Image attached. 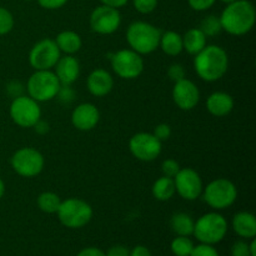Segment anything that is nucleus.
<instances>
[{
	"label": "nucleus",
	"mask_w": 256,
	"mask_h": 256,
	"mask_svg": "<svg viewBox=\"0 0 256 256\" xmlns=\"http://www.w3.org/2000/svg\"><path fill=\"white\" fill-rule=\"evenodd\" d=\"M228 68V52L219 45H206L194 58L195 72L204 82H218L226 74Z\"/></svg>",
	"instance_id": "obj_1"
},
{
	"label": "nucleus",
	"mask_w": 256,
	"mask_h": 256,
	"mask_svg": "<svg viewBox=\"0 0 256 256\" xmlns=\"http://www.w3.org/2000/svg\"><path fill=\"white\" fill-rule=\"evenodd\" d=\"M219 18L222 30L230 35L242 36L254 28L256 12L249 0H236L228 4Z\"/></svg>",
	"instance_id": "obj_2"
},
{
	"label": "nucleus",
	"mask_w": 256,
	"mask_h": 256,
	"mask_svg": "<svg viewBox=\"0 0 256 256\" xmlns=\"http://www.w3.org/2000/svg\"><path fill=\"white\" fill-rule=\"evenodd\" d=\"M162 32L146 22H134L126 30V42L130 49L138 54L145 55L159 48Z\"/></svg>",
	"instance_id": "obj_3"
},
{
	"label": "nucleus",
	"mask_w": 256,
	"mask_h": 256,
	"mask_svg": "<svg viewBox=\"0 0 256 256\" xmlns=\"http://www.w3.org/2000/svg\"><path fill=\"white\" fill-rule=\"evenodd\" d=\"M226 219L219 212H208L195 222L192 235L202 244L215 245L226 236Z\"/></svg>",
	"instance_id": "obj_4"
},
{
	"label": "nucleus",
	"mask_w": 256,
	"mask_h": 256,
	"mask_svg": "<svg viewBox=\"0 0 256 256\" xmlns=\"http://www.w3.org/2000/svg\"><path fill=\"white\" fill-rule=\"evenodd\" d=\"M60 84L54 72L52 70H35L34 74L30 75L26 84V92L32 99L38 102H50L56 98Z\"/></svg>",
	"instance_id": "obj_5"
},
{
	"label": "nucleus",
	"mask_w": 256,
	"mask_h": 256,
	"mask_svg": "<svg viewBox=\"0 0 256 256\" xmlns=\"http://www.w3.org/2000/svg\"><path fill=\"white\" fill-rule=\"evenodd\" d=\"M59 222L69 229H80L90 222L92 218V208L85 200L70 198L60 204L56 212Z\"/></svg>",
	"instance_id": "obj_6"
},
{
	"label": "nucleus",
	"mask_w": 256,
	"mask_h": 256,
	"mask_svg": "<svg viewBox=\"0 0 256 256\" xmlns=\"http://www.w3.org/2000/svg\"><path fill=\"white\" fill-rule=\"evenodd\" d=\"M204 202L214 210H225L232 206L238 198V189L230 180L219 178L202 189Z\"/></svg>",
	"instance_id": "obj_7"
},
{
	"label": "nucleus",
	"mask_w": 256,
	"mask_h": 256,
	"mask_svg": "<svg viewBox=\"0 0 256 256\" xmlns=\"http://www.w3.org/2000/svg\"><path fill=\"white\" fill-rule=\"evenodd\" d=\"M12 168L18 175L22 178L38 176L45 165L44 156L34 148H22L12 156Z\"/></svg>",
	"instance_id": "obj_8"
},
{
	"label": "nucleus",
	"mask_w": 256,
	"mask_h": 256,
	"mask_svg": "<svg viewBox=\"0 0 256 256\" xmlns=\"http://www.w3.org/2000/svg\"><path fill=\"white\" fill-rule=\"evenodd\" d=\"M112 68L115 74L125 80L139 78L144 72L142 55L132 49H122L112 55Z\"/></svg>",
	"instance_id": "obj_9"
},
{
	"label": "nucleus",
	"mask_w": 256,
	"mask_h": 256,
	"mask_svg": "<svg viewBox=\"0 0 256 256\" xmlns=\"http://www.w3.org/2000/svg\"><path fill=\"white\" fill-rule=\"evenodd\" d=\"M10 118L20 128H32L38 120L42 119V109L39 102L29 95L14 98L10 105Z\"/></svg>",
	"instance_id": "obj_10"
},
{
	"label": "nucleus",
	"mask_w": 256,
	"mask_h": 256,
	"mask_svg": "<svg viewBox=\"0 0 256 256\" xmlns=\"http://www.w3.org/2000/svg\"><path fill=\"white\" fill-rule=\"evenodd\" d=\"M62 56L56 42L52 39H42L32 48L29 62L34 70H52Z\"/></svg>",
	"instance_id": "obj_11"
},
{
	"label": "nucleus",
	"mask_w": 256,
	"mask_h": 256,
	"mask_svg": "<svg viewBox=\"0 0 256 256\" xmlns=\"http://www.w3.org/2000/svg\"><path fill=\"white\" fill-rule=\"evenodd\" d=\"M129 149L132 156L140 162H152L162 154V142L150 132H138L129 140Z\"/></svg>",
	"instance_id": "obj_12"
},
{
	"label": "nucleus",
	"mask_w": 256,
	"mask_h": 256,
	"mask_svg": "<svg viewBox=\"0 0 256 256\" xmlns=\"http://www.w3.org/2000/svg\"><path fill=\"white\" fill-rule=\"evenodd\" d=\"M175 192L180 195L184 200L194 202L199 199L202 194V180L199 172L192 168H184L180 169L179 172L174 178Z\"/></svg>",
	"instance_id": "obj_13"
},
{
	"label": "nucleus",
	"mask_w": 256,
	"mask_h": 256,
	"mask_svg": "<svg viewBox=\"0 0 256 256\" xmlns=\"http://www.w3.org/2000/svg\"><path fill=\"white\" fill-rule=\"evenodd\" d=\"M122 24V15L115 8L100 5L90 15V28L100 35H110L116 32Z\"/></svg>",
	"instance_id": "obj_14"
},
{
	"label": "nucleus",
	"mask_w": 256,
	"mask_h": 256,
	"mask_svg": "<svg viewBox=\"0 0 256 256\" xmlns=\"http://www.w3.org/2000/svg\"><path fill=\"white\" fill-rule=\"evenodd\" d=\"M172 96L175 105L179 109L185 110V112H189V110L196 108V105L200 102L199 88L196 86L195 82L186 79V78L180 80V82H174Z\"/></svg>",
	"instance_id": "obj_15"
},
{
	"label": "nucleus",
	"mask_w": 256,
	"mask_h": 256,
	"mask_svg": "<svg viewBox=\"0 0 256 256\" xmlns=\"http://www.w3.org/2000/svg\"><path fill=\"white\" fill-rule=\"evenodd\" d=\"M100 112L92 102L79 104L72 112V124L80 132H89L98 125Z\"/></svg>",
	"instance_id": "obj_16"
},
{
	"label": "nucleus",
	"mask_w": 256,
	"mask_h": 256,
	"mask_svg": "<svg viewBox=\"0 0 256 256\" xmlns=\"http://www.w3.org/2000/svg\"><path fill=\"white\" fill-rule=\"evenodd\" d=\"M55 75L62 85H72L80 75V62L74 55L60 56L54 66Z\"/></svg>",
	"instance_id": "obj_17"
},
{
	"label": "nucleus",
	"mask_w": 256,
	"mask_h": 256,
	"mask_svg": "<svg viewBox=\"0 0 256 256\" xmlns=\"http://www.w3.org/2000/svg\"><path fill=\"white\" fill-rule=\"evenodd\" d=\"M86 88L90 94L96 98L105 96L114 88V79L105 69H95L86 79Z\"/></svg>",
	"instance_id": "obj_18"
},
{
	"label": "nucleus",
	"mask_w": 256,
	"mask_h": 256,
	"mask_svg": "<svg viewBox=\"0 0 256 256\" xmlns=\"http://www.w3.org/2000/svg\"><path fill=\"white\" fill-rule=\"evenodd\" d=\"M206 109L216 118L226 116L234 109V99L225 92H215L208 96Z\"/></svg>",
	"instance_id": "obj_19"
},
{
	"label": "nucleus",
	"mask_w": 256,
	"mask_h": 256,
	"mask_svg": "<svg viewBox=\"0 0 256 256\" xmlns=\"http://www.w3.org/2000/svg\"><path fill=\"white\" fill-rule=\"evenodd\" d=\"M232 229L244 239L256 236V218L249 212H239L232 218Z\"/></svg>",
	"instance_id": "obj_20"
},
{
	"label": "nucleus",
	"mask_w": 256,
	"mask_h": 256,
	"mask_svg": "<svg viewBox=\"0 0 256 256\" xmlns=\"http://www.w3.org/2000/svg\"><path fill=\"white\" fill-rule=\"evenodd\" d=\"M206 39L208 38L199 28H192L182 35V49L195 56L206 46Z\"/></svg>",
	"instance_id": "obj_21"
},
{
	"label": "nucleus",
	"mask_w": 256,
	"mask_h": 256,
	"mask_svg": "<svg viewBox=\"0 0 256 256\" xmlns=\"http://www.w3.org/2000/svg\"><path fill=\"white\" fill-rule=\"evenodd\" d=\"M55 42H56L60 52H64L65 55H74L75 52L82 49V45L80 35L72 30H64V32H59Z\"/></svg>",
	"instance_id": "obj_22"
},
{
	"label": "nucleus",
	"mask_w": 256,
	"mask_h": 256,
	"mask_svg": "<svg viewBox=\"0 0 256 256\" xmlns=\"http://www.w3.org/2000/svg\"><path fill=\"white\" fill-rule=\"evenodd\" d=\"M159 46L169 56H176L184 50L182 49V36L179 32H172V30L162 32Z\"/></svg>",
	"instance_id": "obj_23"
},
{
	"label": "nucleus",
	"mask_w": 256,
	"mask_h": 256,
	"mask_svg": "<svg viewBox=\"0 0 256 256\" xmlns=\"http://www.w3.org/2000/svg\"><path fill=\"white\" fill-rule=\"evenodd\" d=\"M195 222L186 212H176L170 219V228L178 236H190L194 232Z\"/></svg>",
	"instance_id": "obj_24"
},
{
	"label": "nucleus",
	"mask_w": 256,
	"mask_h": 256,
	"mask_svg": "<svg viewBox=\"0 0 256 256\" xmlns=\"http://www.w3.org/2000/svg\"><path fill=\"white\" fill-rule=\"evenodd\" d=\"M152 196L159 202H168L175 195V184L172 178H168L162 175L152 184Z\"/></svg>",
	"instance_id": "obj_25"
},
{
	"label": "nucleus",
	"mask_w": 256,
	"mask_h": 256,
	"mask_svg": "<svg viewBox=\"0 0 256 256\" xmlns=\"http://www.w3.org/2000/svg\"><path fill=\"white\" fill-rule=\"evenodd\" d=\"M38 208L42 210V212L46 214H56L58 209H59L62 200H60L59 195L52 192H44L38 196L36 199Z\"/></svg>",
	"instance_id": "obj_26"
},
{
	"label": "nucleus",
	"mask_w": 256,
	"mask_h": 256,
	"mask_svg": "<svg viewBox=\"0 0 256 256\" xmlns=\"http://www.w3.org/2000/svg\"><path fill=\"white\" fill-rule=\"evenodd\" d=\"M199 29L204 32L206 38L216 36L222 30L220 18L216 16V15H208L202 20Z\"/></svg>",
	"instance_id": "obj_27"
},
{
	"label": "nucleus",
	"mask_w": 256,
	"mask_h": 256,
	"mask_svg": "<svg viewBox=\"0 0 256 256\" xmlns=\"http://www.w3.org/2000/svg\"><path fill=\"white\" fill-rule=\"evenodd\" d=\"M194 246V242L189 236H176L172 242L170 249L175 256H190Z\"/></svg>",
	"instance_id": "obj_28"
},
{
	"label": "nucleus",
	"mask_w": 256,
	"mask_h": 256,
	"mask_svg": "<svg viewBox=\"0 0 256 256\" xmlns=\"http://www.w3.org/2000/svg\"><path fill=\"white\" fill-rule=\"evenodd\" d=\"M14 28V16L5 8L0 6V35H5Z\"/></svg>",
	"instance_id": "obj_29"
},
{
	"label": "nucleus",
	"mask_w": 256,
	"mask_h": 256,
	"mask_svg": "<svg viewBox=\"0 0 256 256\" xmlns=\"http://www.w3.org/2000/svg\"><path fill=\"white\" fill-rule=\"evenodd\" d=\"M56 98L59 99L60 102H62V104L65 105H69L75 100V98H76V92H75V90L72 89V85H62L59 92H58Z\"/></svg>",
	"instance_id": "obj_30"
},
{
	"label": "nucleus",
	"mask_w": 256,
	"mask_h": 256,
	"mask_svg": "<svg viewBox=\"0 0 256 256\" xmlns=\"http://www.w3.org/2000/svg\"><path fill=\"white\" fill-rule=\"evenodd\" d=\"M134 8L140 14H150L158 6V0H132Z\"/></svg>",
	"instance_id": "obj_31"
},
{
	"label": "nucleus",
	"mask_w": 256,
	"mask_h": 256,
	"mask_svg": "<svg viewBox=\"0 0 256 256\" xmlns=\"http://www.w3.org/2000/svg\"><path fill=\"white\" fill-rule=\"evenodd\" d=\"M182 169L179 165V162L174 159H165L162 164V172L164 176L172 178L174 179L175 175L179 172V170Z\"/></svg>",
	"instance_id": "obj_32"
},
{
	"label": "nucleus",
	"mask_w": 256,
	"mask_h": 256,
	"mask_svg": "<svg viewBox=\"0 0 256 256\" xmlns=\"http://www.w3.org/2000/svg\"><path fill=\"white\" fill-rule=\"evenodd\" d=\"M168 76L172 82H176L180 80L185 79L186 76V72H185L184 66L182 64H172L170 65L169 69H168Z\"/></svg>",
	"instance_id": "obj_33"
},
{
	"label": "nucleus",
	"mask_w": 256,
	"mask_h": 256,
	"mask_svg": "<svg viewBox=\"0 0 256 256\" xmlns=\"http://www.w3.org/2000/svg\"><path fill=\"white\" fill-rule=\"evenodd\" d=\"M190 256H219V252L214 248V245L200 244L194 246Z\"/></svg>",
	"instance_id": "obj_34"
},
{
	"label": "nucleus",
	"mask_w": 256,
	"mask_h": 256,
	"mask_svg": "<svg viewBox=\"0 0 256 256\" xmlns=\"http://www.w3.org/2000/svg\"><path fill=\"white\" fill-rule=\"evenodd\" d=\"M152 134H154V136L158 140H160V142H162L172 136V128H170V125L162 122V124H159L155 126Z\"/></svg>",
	"instance_id": "obj_35"
},
{
	"label": "nucleus",
	"mask_w": 256,
	"mask_h": 256,
	"mask_svg": "<svg viewBox=\"0 0 256 256\" xmlns=\"http://www.w3.org/2000/svg\"><path fill=\"white\" fill-rule=\"evenodd\" d=\"M232 256H252L249 252V244L242 240L234 242L232 246Z\"/></svg>",
	"instance_id": "obj_36"
},
{
	"label": "nucleus",
	"mask_w": 256,
	"mask_h": 256,
	"mask_svg": "<svg viewBox=\"0 0 256 256\" xmlns=\"http://www.w3.org/2000/svg\"><path fill=\"white\" fill-rule=\"evenodd\" d=\"M190 8L196 12H205L216 2V0H188Z\"/></svg>",
	"instance_id": "obj_37"
},
{
	"label": "nucleus",
	"mask_w": 256,
	"mask_h": 256,
	"mask_svg": "<svg viewBox=\"0 0 256 256\" xmlns=\"http://www.w3.org/2000/svg\"><path fill=\"white\" fill-rule=\"evenodd\" d=\"M38 2H39L40 6L44 8V9L55 10L64 6L68 2V0H38Z\"/></svg>",
	"instance_id": "obj_38"
},
{
	"label": "nucleus",
	"mask_w": 256,
	"mask_h": 256,
	"mask_svg": "<svg viewBox=\"0 0 256 256\" xmlns=\"http://www.w3.org/2000/svg\"><path fill=\"white\" fill-rule=\"evenodd\" d=\"M106 256H129L130 250L128 249L124 245H114V246L110 248L108 250V252H105Z\"/></svg>",
	"instance_id": "obj_39"
},
{
	"label": "nucleus",
	"mask_w": 256,
	"mask_h": 256,
	"mask_svg": "<svg viewBox=\"0 0 256 256\" xmlns=\"http://www.w3.org/2000/svg\"><path fill=\"white\" fill-rule=\"evenodd\" d=\"M6 89L8 92H9L12 98L20 96V95H22V92H24V86H22L20 82H12L8 85Z\"/></svg>",
	"instance_id": "obj_40"
},
{
	"label": "nucleus",
	"mask_w": 256,
	"mask_h": 256,
	"mask_svg": "<svg viewBox=\"0 0 256 256\" xmlns=\"http://www.w3.org/2000/svg\"><path fill=\"white\" fill-rule=\"evenodd\" d=\"M76 256H106V255H105V252H102V250L98 249V248H94V246H90V248H85V249H82Z\"/></svg>",
	"instance_id": "obj_41"
},
{
	"label": "nucleus",
	"mask_w": 256,
	"mask_h": 256,
	"mask_svg": "<svg viewBox=\"0 0 256 256\" xmlns=\"http://www.w3.org/2000/svg\"><path fill=\"white\" fill-rule=\"evenodd\" d=\"M32 128H34L35 132H36L38 134H40V135H45L48 132H49V129H50L49 124H48L46 122H44V120H42V119L38 120L36 124H35Z\"/></svg>",
	"instance_id": "obj_42"
},
{
	"label": "nucleus",
	"mask_w": 256,
	"mask_h": 256,
	"mask_svg": "<svg viewBox=\"0 0 256 256\" xmlns=\"http://www.w3.org/2000/svg\"><path fill=\"white\" fill-rule=\"evenodd\" d=\"M129 256H152V252L148 249L146 246H142V245H138L134 249L130 252Z\"/></svg>",
	"instance_id": "obj_43"
},
{
	"label": "nucleus",
	"mask_w": 256,
	"mask_h": 256,
	"mask_svg": "<svg viewBox=\"0 0 256 256\" xmlns=\"http://www.w3.org/2000/svg\"><path fill=\"white\" fill-rule=\"evenodd\" d=\"M102 2V5H106V6L115 8V9H119V8L126 5L128 0H100Z\"/></svg>",
	"instance_id": "obj_44"
},
{
	"label": "nucleus",
	"mask_w": 256,
	"mask_h": 256,
	"mask_svg": "<svg viewBox=\"0 0 256 256\" xmlns=\"http://www.w3.org/2000/svg\"><path fill=\"white\" fill-rule=\"evenodd\" d=\"M249 252H250V255H252V256H256V240H255V238H254V239H252V242L249 244Z\"/></svg>",
	"instance_id": "obj_45"
},
{
	"label": "nucleus",
	"mask_w": 256,
	"mask_h": 256,
	"mask_svg": "<svg viewBox=\"0 0 256 256\" xmlns=\"http://www.w3.org/2000/svg\"><path fill=\"white\" fill-rule=\"evenodd\" d=\"M4 192H5V184L4 182H2V178H0V199L4 196Z\"/></svg>",
	"instance_id": "obj_46"
},
{
	"label": "nucleus",
	"mask_w": 256,
	"mask_h": 256,
	"mask_svg": "<svg viewBox=\"0 0 256 256\" xmlns=\"http://www.w3.org/2000/svg\"><path fill=\"white\" fill-rule=\"evenodd\" d=\"M220 2H225V4H232V2H236V0H220Z\"/></svg>",
	"instance_id": "obj_47"
},
{
	"label": "nucleus",
	"mask_w": 256,
	"mask_h": 256,
	"mask_svg": "<svg viewBox=\"0 0 256 256\" xmlns=\"http://www.w3.org/2000/svg\"><path fill=\"white\" fill-rule=\"evenodd\" d=\"M25 2H32V0H25Z\"/></svg>",
	"instance_id": "obj_48"
}]
</instances>
